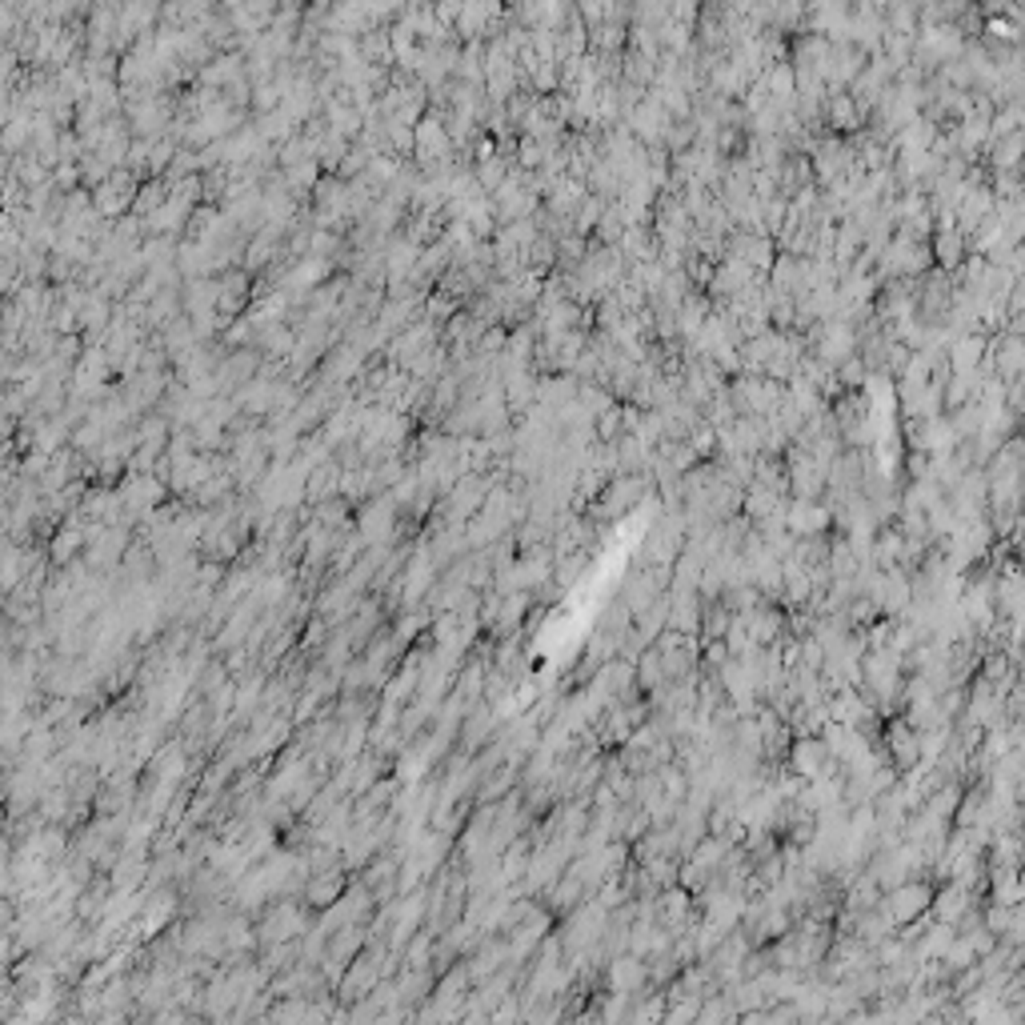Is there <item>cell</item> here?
<instances>
[{"instance_id":"obj_1","label":"cell","mask_w":1025,"mask_h":1025,"mask_svg":"<svg viewBox=\"0 0 1025 1025\" xmlns=\"http://www.w3.org/2000/svg\"><path fill=\"white\" fill-rule=\"evenodd\" d=\"M934 906V890H929L925 882H906L898 885V890L890 893V901H885V913H890V921H913L921 909Z\"/></svg>"},{"instance_id":"obj_3","label":"cell","mask_w":1025,"mask_h":1025,"mask_svg":"<svg viewBox=\"0 0 1025 1025\" xmlns=\"http://www.w3.org/2000/svg\"><path fill=\"white\" fill-rule=\"evenodd\" d=\"M661 682H665V673H661L657 649H645V653H641V665H637V685H641V689H657Z\"/></svg>"},{"instance_id":"obj_2","label":"cell","mask_w":1025,"mask_h":1025,"mask_svg":"<svg viewBox=\"0 0 1025 1025\" xmlns=\"http://www.w3.org/2000/svg\"><path fill=\"white\" fill-rule=\"evenodd\" d=\"M621 437H625L621 404H609L601 417H593V441H597V445H617Z\"/></svg>"}]
</instances>
